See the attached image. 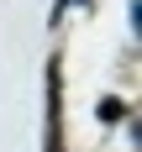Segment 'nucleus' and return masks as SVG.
Masks as SVG:
<instances>
[{"instance_id": "nucleus-1", "label": "nucleus", "mask_w": 142, "mask_h": 152, "mask_svg": "<svg viewBox=\"0 0 142 152\" xmlns=\"http://www.w3.org/2000/svg\"><path fill=\"white\" fill-rule=\"evenodd\" d=\"M42 100H47V115H42V152H68V147H63V68H58V53H53L47 68H42Z\"/></svg>"}, {"instance_id": "nucleus-2", "label": "nucleus", "mask_w": 142, "mask_h": 152, "mask_svg": "<svg viewBox=\"0 0 142 152\" xmlns=\"http://www.w3.org/2000/svg\"><path fill=\"white\" fill-rule=\"evenodd\" d=\"M132 115V105H126L121 94H105L100 105H95V121H105V126H116V121H126Z\"/></svg>"}, {"instance_id": "nucleus-3", "label": "nucleus", "mask_w": 142, "mask_h": 152, "mask_svg": "<svg viewBox=\"0 0 142 152\" xmlns=\"http://www.w3.org/2000/svg\"><path fill=\"white\" fill-rule=\"evenodd\" d=\"M68 5H84V11H90L95 0H53V26H58V21H63V11H68Z\"/></svg>"}]
</instances>
